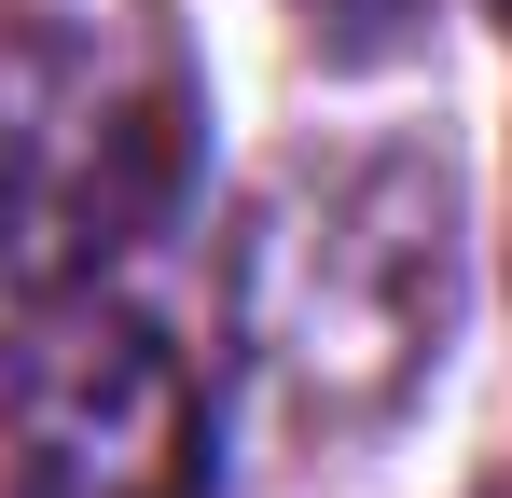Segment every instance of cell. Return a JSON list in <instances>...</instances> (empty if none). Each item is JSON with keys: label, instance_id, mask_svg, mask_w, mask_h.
<instances>
[{"label": "cell", "instance_id": "3", "mask_svg": "<svg viewBox=\"0 0 512 498\" xmlns=\"http://www.w3.org/2000/svg\"><path fill=\"white\" fill-rule=\"evenodd\" d=\"M0 498H208V374L125 277L0 346Z\"/></svg>", "mask_w": 512, "mask_h": 498}, {"label": "cell", "instance_id": "2", "mask_svg": "<svg viewBox=\"0 0 512 498\" xmlns=\"http://www.w3.org/2000/svg\"><path fill=\"white\" fill-rule=\"evenodd\" d=\"M457 332V166L443 139L305 166L236 263V360L291 443H346L416 402Z\"/></svg>", "mask_w": 512, "mask_h": 498}, {"label": "cell", "instance_id": "1", "mask_svg": "<svg viewBox=\"0 0 512 498\" xmlns=\"http://www.w3.org/2000/svg\"><path fill=\"white\" fill-rule=\"evenodd\" d=\"M208 70L167 0H0V346L180 222Z\"/></svg>", "mask_w": 512, "mask_h": 498}, {"label": "cell", "instance_id": "4", "mask_svg": "<svg viewBox=\"0 0 512 498\" xmlns=\"http://www.w3.org/2000/svg\"><path fill=\"white\" fill-rule=\"evenodd\" d=\"M499 14H512V0H499Z\"/></svg>", "mask_w": 512, "mask_h": 498}]
</instances>
